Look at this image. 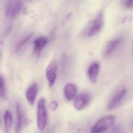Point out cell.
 Here are the masks:
<instances>
[{"label": "cell", "instance_id": "ac0fdd59", "mask_svg": "<svg viewBox=\"0 0 133 133\" xmlns=\"http://www.w3.org/2000/svg\"><path fill=\"white\" fill-rule=\"evenodd\" d=\"M124 6L127 9H131L133 7V1H125L123 2Z\"/></svg>", "mask_w": 133, "mask_h": 133}, {"label": "cell", "instance_id": "7a4b0ae2", "mask_svg": "<svg viewBox=\"0 0 133 133\" xmlns=\"http://www.w3.org/2000/svg\"><path fill=\"white\" fill-rule=\"evenodd\" d=\"M115 120V117L113 115L106 116L101 118L91 129V133H101L111 127Z\"/></svg>", "mask_w": 133, "mask_h": 133}, {"label": "cell", "instance_id": "9a60e30c", "mask_svg": "<svg viewBox=\"0 0 133 133\" xmlns=\"http://www.w3.org/2000/svg\"><path fill=\"white\" fill-rule=\"evenodd\" d=\"M32 34H30L25 37H24L20 41V42L18 44L17 48H16V51L17 52H19L22 49V47L24 46L25 45L28 43V41H29L30 39L32 37Z\"/></svg>", "mask_w": 133, "mask_h": 133}, {"label": "cell", "instance_id": "3957f363", "mask_svg": "<svg viewBox=\"0 0 133 133\" xmlns=\"http://www.w3.org/2000/svg\"><path fill=\"white\" fill-rule=\"evenodd\" d=\"M23 3L21 1H9L6 7V16L10 18H13L17 16L22 10Z\"/></svg>", "mask_w": 133, "mask_h": 133}, {"label": "cell", "instance_id": "4fadbf2b", "mask_svg": "<svg viewBox=\"0 0 133 133\" xmlns=\"http://www.w3.org/2000/svg\"><path fill=\"white\" fill-rule=\"evenodd\" d=\"M17 113V124L16 127V132L18 133L22 128V115L21 105L19 103L17 102L16 105Z\"/></svg>", "mask_w": 133, "mask_h": 133}, {"label": "cell", "instance_id": "ba28073f", "mask_svg": "<svg viewBox=\"0 0 133 133\" xmlns=\"http://www.w3.org/2000/svg\"><path fill=\"white\" fill-rule=\"evenodd\" d=\"M99 65L97 62L92 64L88 70V75L89 81L92 83L96 82L99 72Z\"/></svg>", "mask_w": 133, "mask_h": 133}, {"label": "cell", "instance_id": "5b68a950", "mask_svg": "<svg viewBox=\"0 0 133 133\" xmlns=\"http://www.w3.org/2000/svg\"><path fill=\"white\" fill-rule=\"evenodd\" d=\"M126 93L127 90L126 89H123L119 91L108 104L107 110H112L116 108L124 98Z\"/></svg>", "mask_w": 133, "mask_h": 133}, {"label": "cell", "instance_id": "5bb4252c", "mask_svg": "<svg viewBox=\"0 0 133 133\" xmlns=\"http://www.w3.org/2000/svg\"><path fill=\"white\" fill-rule=\"evenodd\" d=\"M119 42V40H117L109 42L106 46L105 50V55L107 56L110 55L115 50Z\"/></svg>", "mask_w": 133, "mask_h": 133}, {"label": "cell", "instance_id": "277c9868", "mask_svg": "<svg viewBox=\"0 0 133 133\" xmlns=\"http://www.w3.org/2000/svg\"><path fill=\"white\" fill-rule=\"evenodd\" d=\"M57 65L55 61H52L49 64L46 71V75L49 82L50 87L52 86L56 78Z\"/></svg>", "mask_w": 133, "mask_h": 133}, {"label": "cell", "instance_id": "6da1fadb", "mask_svg": "<svg viewBox=\"0 0 133 133\" xmlns=\"http://www.w3.org/2000/svg\"><path fill=\"white\" fill-rule=\"evenodd\" d=\"M37 123L40 130H43L47 123V113L45 106V100L41 98L39 100L37 106Z\"/></svg>", "mask_w": 133, "mask_h": 133}, {"label": "cell", "instance_id": "2e32d148", "mask_svg": "<svg viewBox=\"0 0 133 133\" xmlns=\"http://www.w3.org/2000/svg\"><path fill=\"white\" fill-rule=\"evenodd\" d=\"M6 90L5 83L3 78L0 75V97L5 98L6 97Z\"/></svg>", "mask_w": 133, "mask_h": 133}, {"label": "cell", "instance_id": "8fae6325", "mask_svg": "<svg viewBox=\"0 0 133 133\" xmlns=\"http://www.w3.org/2000/svg\"><path fill=\"white\" fill-rule=\"evenodd\" d=\"M77 91V88L75 85L71 83L67 84L64 90L65 98L68 101L72 100L76 95Z\"/></svg>", "mask_w": 133, "mask_h": 133}, {"label": "cell", "instance_id": "9c48e42d", "mask_svg": "<svg viewBox=\"0 0 133 133\" xmlns=\"http://www.w3.org/2000/svg\"><path fill=\"white\" fill-rule=\"evenodd\" d=\"M48 42V39L45 37H39L34 41V52L37 56H39L41 51L45 47Z\"/></svg>", "mask_w": 133, "mask_h": 133}, {"label": "cell", "instance_id": "e0dca14e", "mask_svg": "<svg viewBox=\"0 0 133 133\" xmlns=\"http://www.w3.org/2000/svg\"><path fill=\"white\" fill-rule=\"evenodd\" d=\"M57 107H58V104L56 101L55 100L52 101L49 105V108L52 111H55Z\"/></svg>", "mask_w": 133, "mask_h": 133}, {"label": "cell", "instance_id": "52a82bcc", "mask_svg": "<svg viewBox=\"0 0 133 133\" xmlns=\"http://www.w3.org/2000/svg\"><path fill=\"white\" fill-rule=\"evenodd\" d=\"M103 23V16L102 14L101 13L93 22L92 25L89 31L88 34L89 36H93L97 34L101 30Z\"/></svg>", "mask_w": 133, "mask_h": 133}, {"label": "cell", "instance_id": "8992f818", "mask_svg": "<svg viewBox=\"0 0 133 133\" xmlns=\"http://www.w3.org/2000/svg\"><path fill=\"white\" fill-rule=\"evenodd\" d=\"M91 98L89 94H84L78 96L74 103V106L77 110L80 111L87 107L91 101Z\"/></svg>", "mask_w": 133, "mask_h": 133}, {"label": "cell", "instance_id": "7c38bea8", "mask_svg": "<svg viewBox=\"0 0 133 133\" xmlns=\"http://www.w3.org/2000/svg\"><path fill=\"white\" fill-rule=\"evenodd\" d=\"M4 123L6 132L10 131L13 124V117L11 113L9 110H6L4 115Z\"/></svg>", "mask_w": 133, "mask_h": 133}, {"label": "cell", "instance_id": "30bf717a", "mask_svg": "<svg viewBox=\"0 0 133 133\" xmlns=\"http://www.w3.org/2000/svg\"><path fill=\"white\" fill-rule=\"evenodd\" d=\"M38 92V87L36 84L32 85L27 90L26 98L31 105H33L35 102Z\"/></svg>", "mask_w": 133, "mask_h": 133}]
</instances>
